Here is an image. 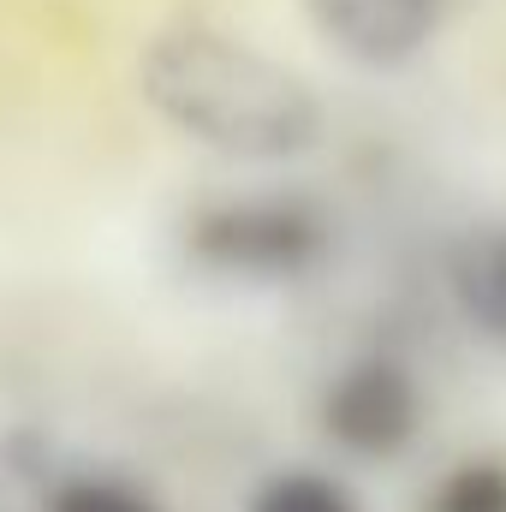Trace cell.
<instances>
[{
	"label": "cell",
	"instance_id": "6",
	"mask_svg": "<svg viewBox=\"0 0 506 512\" xmlns=\"http://www.w3.org/2000/svg\"><path fill=\"white\" fill-rule=\"evenodd\" d=\"M251 512H364V507H358V495L340 477L292 465V471H274V477L256 483Z\"/></svg>",
	"mask_w": 506,
	"mask_h": 512
},
{
	"label": "cell",
	"instance_id": "2",
	"mask_svg": "<svg viewBox=\"0 0 506 512\" xmlns=\"http://www.w3.org/2000/svg\"><path fill=\"white\" fill-rule=\"evenodd\" d=\"M328 215L298 197V191H268V197H227L191 215L185 227V251L215 274L233 280H304L322 256H328Z\"/></svg>",
	"mask_w": 506,
	"mask_h": 512
},
{
	"label": "cell",
	"instance_id": "3",
	"mask_svg": "<svg viewBox=\"0 0 506 512\" xmlns=\"http://www.w3.org/2000/svg\"><path fill=\"white\" fill-rule=\"evenodd\" d=\"M423 423V393L411 382V370L399 358H358L346 364L328 393H322V429L334 447L358 453V459H393L411 447Z\"/></svg>",
	"mask_w": 506,
	"mask_h": 512
},
{
	"label": "cell",
	"instance_id": "5",
	"mask_svg": "<svg viewBox=\"0 0 506 512\" xmlns=\"http://www.w3.org/2000/svg\"><path fill=\"white\" fill-rule=\"evenodd\" d=\"M447 292L483 340L506 346V227H471L447 251Z\"/></svg>",
	"mask_w": 506,
	"mask_h": 512
},
{
	"label": "cell",
	"instance_id": "4",
	"mask_svg": "<svg viewBox=\"0 0 506 512\" xmlns=\"http://www.w3.org/2000/svg\"><path fill=\"white\" fill-rule=\"evenodd\" d=\"M453 0H304L310 24L358 66L393 72L429 48Z\"/></svg>",
	"mask_w": 506,
	"mask_h": 512
},
{
	"label": "cell",
	"instance_id": "1",
	"mask_svg": "<svg viewBox=\"0 0 506 512\" xmlns=\"http://www.w3.org/2000/svg\"><path fill=\"white\" fill-rule=\"evenodd\" d=\"M137 90L173 131L233 161H292L322 137L316 90L209 24L161 30L137 60Z\"/></svg>",
	"mask_w": 506,
	"mask_h": 512
},
{
	"label": "cell",
	"instance_id": "7",
	"mask_svg": "<svg viewBox=\"0 0 506 512\" xmlns=\"http://www.w3.org/2000/svg\"><path fill=\"white\" fill-rule=\"evenodd\" d=\"M42 512H161V501L114 471H72L42 495Z\"/></svg>",
	"mask_w": 506,
	"mask_h": 512
},
{
	"label": "cell",
	"instance_id": "8",
	"mask_svg": "<svg viewBox=\"0 0 506 512\" xmlns=\"http://www.w3.org/2000/svg\"><path fill=\"white\" fill-rule=\"evenodd\" d=\"M429 512H506V465L501 459H471L459 465L441 489Z\"/></svg>",
	"mask_w": 506,
	"mask_h": 512
}]
</instances>
